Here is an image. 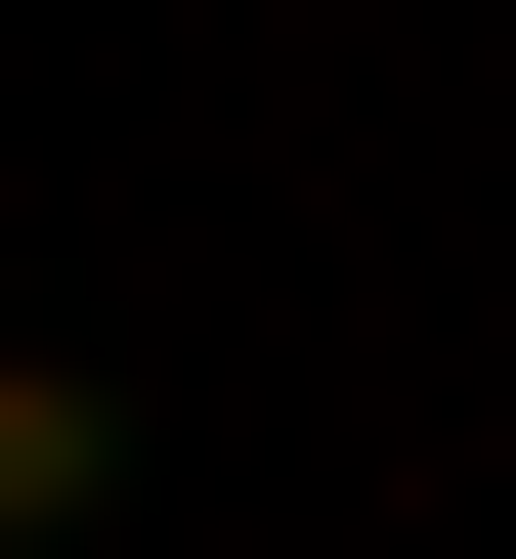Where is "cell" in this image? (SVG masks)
<instances>
[{
    "label": "cell",
    "mask_w": 516,
    "mask_h": 559,
    "mask_svg": "<svg viewBox=\"0 0 516 559\" xmlns=\"http://www.w3.org/2000/svg\"><path fill=\"white\" fill-rule=\"evenodd\" d=\"M86 516H130V388H44V345H0V559H86Z\"/></svg>",
    "instance_id": "6da1fadb"
}]
</instances>
